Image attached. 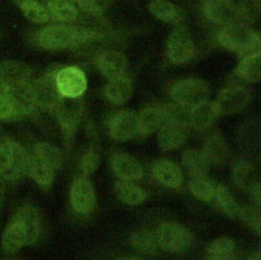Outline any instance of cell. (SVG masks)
I'll return each mask as SVG.
<instances>
[{
    "mask_svg": "<svg viewBox=\"0 0 261 260\" xmlns=\"http://www.w3.org/2000/svg\"><path fill=\"white\" fill-rule=\"evenodd\" d=\"M29 154L16 140L0 135V176L7 185H17L27 175Z\"/></svg>",
    "mask_w": 261,
    "mask_h": 260,
    "instance_id": "1",
    "label": "cell"
},
{
    "mask_svg": "<svg viewBox=\"0 0 261 260\" xmlns=\"http://www.w3.org/2000/svg\"><path fill=\"white\" fill-rule=\"evenodd\" d=\"M219 42L227 49L239 54H251L259 45V36L244 23L223 25L218 32Z\"/></svg>",
    "mask_w": 261,
    "mask_h": 260,
    "instance_id": "2",
    "label": "cell"
},
{
    "mask_svg": "<svg viewBox=\"0 0 261 260\" xmlns=\"http://www.w3.org/2000/svg\"><path fill=\"white\" fill-rule=\"evenodd\" d=\"M154 233L158 247L171 253L187 250L194 240L192 232L186 226L171 221L162 222Z\"/></svg>",
    "mask_w": 261,
    "mask_h": 260,
    "instance_id": "3",
    "label": "cell"
},
{
    "mask_svg": "<svg viewBox=\"0 0 261 260\" xmlns=\"http://www.w3.org/2000/svg\"><path fill=\"white\" fill-rule=\"evenodd\" d=\"M86 39V34L76 29L66 25H48L40 32L38 42L45 49L59 50L73 46Z\"/></svg>",
    "mask_w": 261,
    "mask_h": 260,
    "instance_id": "4",
    "label": "cell"
},
{
    "mask_svg": "<svg viewBox=\"0 0 261 260\" xmlns=\"http://www.w3.org/2000/svg\"><path fill=\"white\" fill-rule=\"evenodd\" d=\"M209 88L204 81L198 79H185L176 82L170 92L175 104L191 109L200 102L208 100Z\"/></svg>",
    "mask_w": 261,
    "mask_h": 260,
    "instance_id": "5",
    "label": "cell"
},
{
    "mask_svg": "<svg viewBox=\"0 0 261 260\" xmlns=\"http://www.w3.org/2000/svg\"><path fill=\"white\" fill-rule=\"evenodd\" d=\"M74 99L62 98L59 105L54 110L59 122L62 135L64 138V144L67 148H70L75 131L81 121L83 115L82 103Z\"/></svg>",
    "mask_w": 261,
    "mask_h": 260,
    "instance_id": "6",
    "label": "cell"
},
{
    "mask_svg": "<svg viewBox=\"0 0 261 260\" xmlns=\"http://www.w3.org/2000/svg\"><path fill=\"white\" fill-rule=\"evenodd\" d=\"M55 84L62 98L81 97L87 89L85 72L76 66H65L55 73Z\"/></svg>",
    "mask_w": 261,
    "mask_h": 260,
    "instance_id": "7",
    "label": "cell"
},
{
    "mask_svg": "<svg viewBox=\"0 0 261 260\" xmlns=\"http://www.w3.org/2000/svg\"><path fill=\"white\" fill-rule=\"evenodd\" d=\"M12 214L18 217L25 227L28 247L37 245L44 233V218L39 207L30 202L20 203L14 208Z\"/></svg>",
    "mask_w": 261,
    "mask_h": 260,
    "instance_id": "8",
    "label": "cell"
},
{
    "mask_svg": "<svg viewBox=\"0 0 261 260\" xmlns=\"http://www.w3.org/2000/svg\"><path fill=\"white\" fill-rule=\"evenodd\" d=\"M55 73L49 72L31 83L37 108L55 110L62 100L55 84Z\"/></svg>",
    "mask_w": 261,
    "mask_h": 260,
    "instance_id": "9",
    "label": "cell"
},
{
    "mask_svg": "<svg viewBox=\"0 0 261 260\" xmlns=\"http://www.w3.org/2000/svg\"><path fill=\"white\" fill-rule=\"evenodd\" d=\"M25 247H28L25 227L18 217L11 214L0 236V249L4 255H15Z\"/></svg>",
    "mask_w": 261,
    "mask_h": 260,
    "instance_id": "10",
    "label": "cell"
},
{
    "mask_svg": "<svg viewBox=\"0 0 261 260\" xmlns=\"http://www.w3.org/2000/svg\"><path fill=\"white\" fill-rule=\"evenodd\" d=\"M69 197L70 204L76 213L88 215L93 211L96 204L95 189L87 176L81 175L73 180L70 187Z\"/></svg>",
    "mask_w": 261,
    "mask_h": 260,
    "instance_id": "11",
    "label": "cell"
},
{
    "mask_svg": "<svg viewBox=\"0 0 261 260\" xmlns=\"http://www.w3.org/2000/svg\"><path fill=\"white\" fill-rule=\"evenodd\" d=\"M203 10L205 15L218 24H230L239 22L243 12L233 0H206Z\"/></svg>",
    "mask_w": 261,
    "mask_h": 260,
    "instance_id": "12",
    "label": "cell"
},
{
    "mask_svg": "<svg viewBox=\"0 0 261 260\" xmlns=\"http://www.w3.org/2000/svg\"><path fill=\"white\" fill-rule=\"evenodd\" d=\"M167 54L174 63H184L194 54V42L187 28L175 27L169 35L167 42Z\"/></svg>",
    "mask_w": 261,
    "mask_h": 260,
    "instance_id": "13",
    "label": "cell"
},
{
    "mask_svg": "<svg viewBox=\"0 0 261 260\" xmlns=\"http://www.w3.org/2000/svg\"><path fill=\"white\" fill-rule=\"evenodd\" d=\"M15 108L19 118L32 115L37 109L31 82L0 87Z\"/></svg>",
    "mask_w": 261,
    "mask_h": 260,
    "instance_id": "14",
    "label": "cell"
},
{
    "mask_svg": "<svg viewBox=\"0 0 261 260\" xmlns=\"http://www.w3.org/2000/svg\"><path fill=\"white\" fill-rule=\"evenodd\" d=\"M189 123L179 119H165L158 129V145L162 151H171L180 147L188 136Z\"/></svg>",
    "mask_w": 261,
    "mask_h": 260,
    "instance_id": "15",
    "label": "cell"
},
{
    "mask_svg": "<svg viewBox=\"0 0 261 260\" xmlns=\"http://www.w3.org/2000/svg\"><path fill=\"white\" fill-rule=\"evenodd\" d=\"M111 138L118 142L133 139L139 134L138 114L133 110H121L116 112L108 123Z\"/></svg>",
    "mask_w": 261,
    "mask_h": 260,
    "instance_id": "16",
    "label": "cell"
},
{
    "mask_svg": "<svg viewBox=\"0 0 261 260\" xmlns=\"http://www.w3.org/2000/svg\"><path fill=\"white\" fill-rule=\"evenodd\" d=\"M110 166L113 173L121 180H139L144 174L141 163L135 157L122 152H116L111 155Z\"/></svg>",
    "mask_w": 261,
    "mask_h": 260,
    "instance_id": "17",
    "label": "cell"
},
{
    "mask_svg": "<svg viewBox=\"0 0 261 260\" xmlns=\"http://www.w3.org/2000/svg\"><path fill=\"white\" fill-rule=\"evenodd\" d=\"M250 100L249 92L238 85L223 90L216 103L220 114H234L244 109Z\"/></svg>",
    "mask_w": 261,
    "mask_h": 260,
    "instance_id": "18",
    "label": "cell"
},
{
    "mask_svg": "<svg viewBox=\"0 0 261 260\" xmlns=\"http://www.w3.org/2000/svg\"><path fill=\"white\" fill-rule=\"evenodd\" d=\"M201 152L210 165H223L229 158V147L219 133H212L204 140Z\"/></svg>",
    "mask_w": 261,
    "mask_h": 260,
    "instance_id": "19",
    "label": "cell"
},
{
    "mask_svg": "<svg viewBox=\"0 0 261 260\" xmlns=\"http://www.w3.org/2000/svg\"><path fill=\"white\" fill-rule=\"evenodd\" d=\"M32 70L28 64L18 60H3L0 62V87L29 83Z\"/></svg>",
    "mask_w": 261,
    "mask_h": 260,
    "instance_id": "20",
    "label": "cell"
},
{
    "mask_svg": "<svg viewBox=\"0 0 261 260\" xmlns=\"http://www.w3.org/2000/svg\"><path fill=\"white\" fill-rule=\"evenodd\" d=\"M219 115L220 113L216 103L205 100L190 109L189 121L194 128L205 131L214 124Z\"/></svg>",
    "mask_w": 261,
    "mask_h": 260,
    "instance_id": "21",
    "label": "cell"
},
{
    "mask_svg": "<svg viewBox=\"0 0 261 260\" xmlns=\"http://www.w3.org/2000/svg\"><path fill=\"white\" fill-rule=\"evenodd\" d=\"M232 179L242 191L249 195L260 188L258 173L254 165L246 159H240L233 163Z\"/></svg>",
    "mask_w": 261,
    "mask_h": 260,
    "instance_id": "22",
    "label": "cell"
},
{
    "mask_svg": "<svg viewBox=\"0 0 261 260\" xmlns=\"http://www.w3.org/2000/svg\"><path fill=\"white\" fill-rule=\"evenodd\" d=\"M152 173L161 185L173 189L180 187L184 179L180 167L168 159L156 161L152 166Z\"/></svg>",
    "mask_w": 261,
    "mask_h": 260,
    "instance_id": "23",
    "label": "cell"
},
{
    "mask_svg": "<svg viewBox=\"0 0 261 260\" xmlns=\"http://www.w3.org/2000/svg\"><path fill=\"white\" fill-rule=\"evenodd\" d=\"M97 65L101 73L108 80L124 75L127 62L124 55L118 51H106L98 57Z\"/></svg>",
    "mask_w": 261,
    "mask_h": 260,
    "instance_id": "24",
    "label": "cell"
},
{
    "mask_svg": "<svg viewBox=\"0 0 261 260\" xmlns=\"http://www.w3.org/2000/svg\"><path fill=\"white\" fill-rule=\"evenodd\" d=\"M25 174L44 190L51 188L55 177V171L46 163L37 158L32 152L29 154Z\"/></svg>",
    "mask_w": 261,
    "mask_h": 260,
    "instance_id": "25",
    "label": "cell"
},
{
    "mask_svg": "<svg viewBox=\"0 0 261 260\" xmlns=\"http://www.w3.org/2000/svg\"><path fill=\"white\" fill-rule=\"evenodd\" d=\"M133 94L132 82L124 75L109 80L104 89L105 97L113 104L121 105L127 102Z\"/></svg>",
    "mask_w": 261,
    "mask_h": 260,
    "instance_id": "26",
    "label": "cell"
},
{
    "mask_svg": "<svg viewBox=\"0 0 261 260\" xmlns=\"http://www.w3.org/2000/svg\"><path fill=\"white\" fill-rule=\"evenodd\" d=\"M31 152L41 161L50 166L55 172L60 170L64 164V155L62 151L50 143L39 142L34 146L33 151Z\"/></svg>",
    "mask_w": 261,
    "mask_h": 260,
    "instance_id": "27",
    "label": "cell"
},
{
    "mask_svg": "<svg viewBox=\"0 0 261 260\" xmlns=\"http://www.w3.org/2000/svg\"><path fill=\"white\" fill-rule=\"evenodd\" d=\"M114 193L122 203L132 206L143 203L147 198L146 192L141 187L134 184V181L121 179L115 181Z\"/></svg>",
    "mask_w": 261,
    "mask_h": 260,
    "instance_id": "28",
    "label": "cell"
},
{
    "mask_svg": "<svg viewBox=\"0 0 261 260\" xmlns=\"http://www.w3.org/2000/svg\"><path fill=\"white\" fill-rule=\"evenodd\" d=\"M139 133L150 135L157 132L164 122V115L161 107L149 106L144 108L138 115Z\"/></svg>",
    "mask_w": 261,
    "mask_h": 260,
    "instance_id": "29",
    "label": "cell"
},
{
    "mask_svg": "<svg viewBox=\"0 0 261 260\" xmlns=\"http://www.w3.org/2000/svg\"><path fill=\"white\" fill-rule=\"evenodd\" d=\"M181 163L192 177H201L208 174L210 164L201 151L189 149L184 152Z\"/></svg>",
    "mask_w": 261,
    "mask_h": 260,
    "instance_id": "30",
    "label": "cell"
},
{
    "mask_svg": "<svg viewBox=\"0 0 261 260\" xmlns=\"http://www.w3.org/2000/svg\"><path fill=\"white\" fill-rule=\"evenodd\" d=\"M237 74L249 83H256L260 79V54L258 51L246 55L237 66Z\"/></svg>",
    "mask_w": 261,
    "mask_h": 260,
    "instance_id": "31",
    "label": "cell"
},
{
    "mask_svg": "<svg viewBox=\"0 0 261 260\" xmlns=\"http://www.w3.org/2000/svg\"><path fill=\"white\" fill-rule=\"evenodd\" d=\"M129 244L139 252L146 255H154L158 250L155 233L149 229H139L134 231L128 238Z\"/></svg>",
    "mask_w": 261,
    "mask_h": 260,
    "instance_id": "32",
    "label": "cell"
},
{
    "mask_svg": "<svg viewBox=\"0 0 261 260\" xmlns=\"http://www.w3.org/2000/svg\"><path fill=\"white\" fill-rule=\"evenodd\" d=\"M47 11L54 19L67 22L77 17L76 8L66 0H49Z\"/></svg>",
    "mask_w": 261,
    "mask_h": 260,
    "instance_id": "33",
    "label": "cell"
},
{
    "mask_svg": "<svg viewBox=\"0 0 261 260\" xmlns=\"http://www.w3.org/2000/svg\"><path fill=\"white\" fill-rule=\"evenodd\" d=\"M214 199L221 208V210L230 218L234 219L239 217L240 205L236 201L230 191L223 185L216 186Z\"/></svg>",
    "mask_w": 261,
    "mask_h": 260,
    "instance_id": "34",
    "label": "cell"
},
{
    "mask_svg": "<svg viewBox=\"0 0 261 260\" xmlns=\"http://www.w3.org/2000/svg\"><path fill=\"white\" fill-rule=\"evenodd\" d=\"M188 188L193 196H195L197 199L206 202L214 199L216 186L206 176L192 177L188 184Z\"/></svg>",
    "mask_w": 261,
    "mask_h": 260,
    "instance_id": "35",
    "label": "cell"
},
{
    "mask_svg": "<svg viewBox=\"0 0 261 260\" xmlns=\"http://www.w3.org/2000/svg\"><path fill=\"white\" fill-rule=\"evenodd\" d=\"M19 7L25 18L34 23H45L49 20L47 8L36 0H22Z\"/></svg>",
    "mask_w": 261,
    "mask_h": 260,
    "instance_id": "36",
    "label": "cell"
},
{
    "mask_svg": "<svg viewBox=\"0 0 261 260\" xmlns=\"http://www.w3.org/2000/svg\"><path fill=\"white\" fill-rule=\"evenodd\" d=\"M149 9L157 18L163 21H173L178 15L176 6L168 0H152Z\"/></svg>",
    "mask_w": 261,
    "mask_h": 260,
    "instance_id": "37",
    "label": "cell"
},
{
    "mask_svg": "<svg viewBox=\"0 0 261 260\" xmlns=\"http://www.w3.org/2000/svg\"><path fill=\"white\" fill-rule=\"evenodd\" d=\"M100 162V151L96 143H92L81 159V171L83 176H90L93 174Z\"/></svg>",
    "mask_w": 261,
    "mask_h": 260,
    "instance_id": "38",
    "label": "cell"
},
{
    "mask_svg": "<svg viewBox=\"0 0 261 260\" xmlns=\"http://www.w3.org/2000/svg\"><path fill=\"white\" fill-rule=\"evenodd\" d=\"M257 235L260 233V209L256 205L240 206L239 217Z\"/></svg>",
    "mask_w": 261,
    "mask_h": 260,
    "instance_id": "39",
    "label": "cell"
},
{
    "mask_svg": "<svg viewBox=\"0 0 261 260\" xmlns=\"http://www.w3.org/2000/svg\"><path fill=\"white\" fill-rule=\"evenodd\" d=\"M236 244L228 237H218L209 243L206 253H233Z\"/></svg>",
    "mask_w": 261,
    "mask_h": 260,
    "instance_id": "40",
    "label": "cell"
},
{
    "mask_svg": "<svg viewBox=\"0 0 261 260\" xmlns=\"http://www.w3.org/2000/svg\"><path fill=\"white\" fill-rule=\"evenodd\" d=\"M20 119L7 96L0 90V121L7 122Z\"/></svg>",
    "mask_w": 261,
    "mask_h": 260,
    "instance_id": "41",
    "label": "cell"
},
{
    "mask_svg": "<svg viewBox=\"0 0 261 260\" xmlns=\"http://www.w3.org/2000/svg\"><path fill=\"white\" fill-rule=\"evenodd\" d=\"M79 6L90 13H99L107 9L112 0H77Z\"/></svg>",
    "mask_w": 261,
    "mask_h": 260,
    "instance_id": "42",
    "label": "cell"
},
{
    "mask_svg": "<svg viewBox=\"0 0 261 260\" xmlns=\"http://www.w3.org/2000/svg\"><path fill=\"white\" fill-rule=\"evenodd\" d=\"M205 260H237L233 253H206Z\"/></svg>",
    "mask_w": 261,
    "mask_h": 260,
    "instance_id": "43",
    "label": "cell"
},
{
    "mask_svg": "<svg viewBox=\"0 0 261 260\" xmlns=\"http://www.w3.org/2000/svg\"><path fill=\"white\" fill-rule=\"evenodd\" d=\"M7 184L4 181L2 177H0V214L4 207L5 199H6V191H7Z\"/></svg>",
    "mask_w": 261,
    "mask_h": 260,
    "instance_id": "44",
    "label": "cell"
},
{
    "mask_svg": "<svg viewBox=\"0 0 261 260\" xmlns=\"http://www.w3.org/2000/svg\"><path fill=\"white\" fill-rule=\"evenodd\" d=\"M0 260H23V259L15 255H4L3 257L0 258Z\"/></svg>",
    "mask_w": 261,
    "mask_h": 260,
    "instance_id": "45",
    "label": "cell"
},
{
    "mask_svg": "<svg viewBox=\"0 0 261 260\" xmlns=\"http://www.w3.org/2000/svg\"><path fill=\"white\" fill-rule=\"evenodd\" d=\"M247 260H260V252L259 251H256L254 252L253 254H251Z\"/></svg>",
    "mask_w": 261,
    "mask_h": 260,
    "instance_id": "46",
    "label": "cell"
},
{
    "mask_svg": "<svg viewBox=\"0 0 261 260\" xmlns=\"http://www.w3.org/2000/svg\"><path fill=\"white\" fill-rule=\"evenodd\" d=\"M115 260H142V259L137 258V257H120V258H117Z\"/></svg>",
    "mask_w": 261,
    "mask_h": 260,
    "instance_id": "47",
    "label": "cell"
},
{
    "mask_svg": "<svg viewBox=\"0 0 261 260\" xmlns=\"http://www.w3.org/2000/svg\"><path fill=\"white\" fill-rule=\"evenodd\" d=\"M0 38H1V33H0Z\"/></svg>",
    "mask_w": 261,
    "mask_h": 260,
    "instance_id": "48",
    "label": "cell"
},
{
    "mask_svg": "<svg viewBox=\"0 0 261 260\" xmlns=\"http://www.w3.org/2000/svg\"><path fill=\"white\" fill-rule=\"evenodd\" d=\"M66 1H68V0H66Z\"/></svg>",
    "mask_w": 261,
    "mask_h": 260,
    "instance_id": "49",
    "label": "cell"
},
{
    "mask_svg": "<svg viewBox=\"0 0 261 260\" xmlns=\"http://www.w3.org/2000/svg\"><path fill=\"white\" fill-rule=\"evenodd\" d=\"M0 177H1V176H0Z\"/></svg>",
    "mask_w": 261,
    "mask_h": 260,
    "instance_id": "50",
    "label": "cell"
}]
</instances>
